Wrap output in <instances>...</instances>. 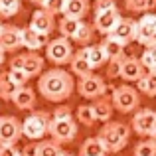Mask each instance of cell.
I'll return each instance as SVG.
<instances>
[{
	"label": "cell",
	"mask_w": 156,
	"mask_h": 156,
	"mask_svg": "<svg viewBox=\"0 0 156 156\" xmlns=\"http://www.w3.org/2000/svg\"><path fill=\"white\" fill-rule=\"evenodd\" d=\"M75 89V81H73L71 73L65 71L61 67H53L48 71L40 73L38 79V91L42 97L51 103H61V101L69 99Z\"/></svg>",
	"instance_id": "cell-1"
},
{
	"label": "cell",
	"mask_w": 156,
	"mask_h": 156,
	"mask_svg": "<svg viewBox=\"0 0 156 156\" xmlns=\"http://www.w3.org/2000/svg\"><path fill=\"white\" fill-rule=\"evenodd\" d=\"M130 133H133V129H130V125H126V122L107 121L97 136L103 142L107 152L115 154V152H121L126 146V142H129V138H130Z\"/></svg>",
	"instance_id": "cell-2"
},
{
	"label": "cell",
	"mask_w": 156,
	"mask_h": 156,
	"mask_svg": "<svg viewBox=\"0 0 156 156\" xmlns=\"http://www.w3.org/2000/svg\"><path fill=\"white\" fill-rule=\"evenodd\" d=\"M50 121L51 115H48L46 111H34L22 121V136L30 140H42L50 130Z\"/></svg>",
	"instance_id": "cell-3"
},
{
	"label": "cell",
	"mask_w": 156,
	"mask_h": 156,
	"mask_svg": "<svg viewBox=\"0 0 156 156\" xmlns=\"http://www.w3.org/2000/svg\"><path fill=\"white\" fill-rule=\"evenodd\" d=\"M111 103H113V107L119 113L126 115V113H133L134 109H138V105H140V95H138L136 87L119 85V87H113Z\"/></svg>",
	"instance_id": "cell-4"
},
{
	"label": "cell",
	"mask_w": 156,
	"mask_h": 156,
	"mask_svg": "<svg viewBox=\"0 0 156 156\" xmlns=\"http://www.w3.org/2000/svg\"><path fill=\"white\" fill-rule=\"evenodd\" d=\"M48 134H50L51 140H55L57 144H69V142H73L75 136H77V121L73 119V115L71 117L51 119Z\"/></svg>",
	"instance_id": "cell-5"
},
{
	"label": "cell",
	"mask_w": 156,
	"mask_h": 156,
	"mask_svg": "<svg viewBox=\"0 0 156 156\" xmlns=\"http://www.w3.org/2000/svg\"><path fill=\"white\" fill-rule=\"evenodd\" d=\"M71 55H73L71 40L63 38V36H59V38H55V40H50V42L46 44V57H48V61H51L53 65H57V67L69 63Z\"/></svg>",
	"instance_id": "cell-6"
},
{
	"label": "cell",
	"mask_w": 156,
	"mask_h": 156,
	"mask_svg": "<svg viewBox=\"0 0 156 156\" xmlns=\"http://www.w3.org/2000/svg\"><path fill=\"white\" fill-rule=\"evenodd\" d=\"M44 57L40 55L38 51H30L28 50L26 53H18L10 59V67L12 69H22L28 77H36L44 71Z\"/></svg>",
	"instance_id": "cell-7"
},
{
	"label": "cell",
	"mask_w": 156,
	"mask_h": 156,
	"mask_svg": "<svg viewBox=\"0 0 156 156\" xmlns=\"http://www.w3.org/2000/svg\"><path fill=\"white\" fill-rule=\"evenodd\" d=\"M130 129L144 138L156 136V111L152 109H138L130 121Z\"/></svg>",
	"instance_id": "cell-8"
},
{
	"label": "cell",
	"mask_w": 156,
	"mask_h": 156,
	"mask_svg": "<svg viewBox=\"0 0 156 156\" xmlns=\"http://www.w3.org/2000/svg\"><path fill=\"white\" fill-rule=\"evenodd\" d=\"M77 91H79L81 97H85V99H97V97H103L107 91H109V87H107L105 79L99 75H95V73H89V75H83L79 77V83H77Z\"/></svg>",
	"instance_id": "cell-9"
},
{
	"label": "cell",
	"mask_w": 156,
	"mask_h": 156,
	"mask_svg": "<svg viewBox=\"0 0 156 156\" xmlns=\"http://www.w3.org/2000/svg\"><path fill=\"white\" fill-rule=\"evenodd\" d=\"M22 138V121L12 115L0 117V144H16Z\"/></svg>",
	"instance_id": "cell-10"
},
{
	"label": "cell",
	"mask_w": 156,
	"mask_h": 156,
	"mask_svg": "<svg viewBox=\"0 0 156 156\" xmlns=\"http://www.w3.org/2000/svg\"><path fill=\"white\" fill-rule=\"evenodd\" d=\"M156 40V14H142L136 20V36L134 42L140 46H148L150 42Z\"/></svg>",
	"instance_id": "cell-11"
},
{
	"label": "cell",
	"mask_w": 156,
	"mask_h": 156,
	"mask_svg": "<svg viewBox=\"0 0 156 156\" xmlns=\"http://www.w3.org/2000/svg\"><path fill=\"white\" fill-rule=\"evenodd\" d=\"M121 20V12H119V8H109V10H101V12H95V22H93V28H95V32H99V34H111L113 32V28L117 26V22Z\"/></svg>",
	"instance_id": "cell-12"
},
{
	"label": "cell",
	"mask_w": 156,
	"mask_h": 156,
	"mask_svg": "<svg viewBox=\"0 0 156 156\" xmlns=\"http://www.w3.org/2000/svg\"><path fill=\"white\" fill-rule=\"evenodd\" d=\"M144 73H146V69H144V65L140 63L138 57L130 55V57H122V59H121V73H119L121 79L129 81V83H130V81L136 83Z\"/></svg>",
	"instance_id": "cell-13"
},
{
	"label": "cell",
	"mask_w": 156,
	"mask_h": 156,
	"mask_svg": "<svg viewBox=\"0 0 156 156\" xmlns=\"http://www.w3.org/2000/svg\"><path fill=\"white\" fill-rule=\"evenodd\" d=\"M30 28L44 36H50L53 30H55V18L53 14H50L48 10L44 8H38V10L32 14V20H30Z\"/></svg>",
	"instance_id": "cell-14"
},
{
	"label": "cell",
	"mask_w": 156,
	"mask_h": 156,
	"mask_svg": "<svg viewBox=\"0 0 156 156\" xmlns=\"http://www.w3.org/2000/svg\"><path fill=\"white\" fill-rule=\"evenodd\" d=\"M0 48L4 51H16L18 48H22V34H20L18 26L12 24H4L2 32H0Z\"/></svg>",
	"instance_id": "cell-15"
},
{
	"label": "cell",
	"mask_w": 156,
	"mask_h": 156,
	"mask_svg": "<svg viewBox=\"0 0 156 156\" xmlns=\"http://www.w3.org/2000/svg\"><path fill=\"white\" fill-rule=\"evenodd\" d=\"M111 34H113L117 40H121L125 46L130 44V42H134V36H136V20L122 18V16H121V20L117 22V26L113 28Z\"/></svg>",
	"instance_id": "cell-16"
},
{
	"label": "cell",
	"mask_w": 156,
	"mask_h": 156,
	"mask_svg": "<svg viewBox=\"0 0 156 156\" xmlns=\"http://www.w3.org/2000/svg\"><path fill=\"white\" fill-rule=\"evenodd\" d=\"M10 101L14 103L16 109L30 111V109H34V105H36V91L32 87H28V85H22V87L16 89V93L12 95Z\"/></svg>",
	"instance_id": "cell-17"
},
{
	"label": "cell",
	"mask_w": 156,
	"mask_h": 156,
	"mask_svg": "<svg viewBox=\"0 0 156 156\" xmlns=\"http://www.w3.org/2000/svg\"><path fill=\"white\" fill-rule=\"evenodd\" d=\"M20 34H22V48H28L30 51H38L40 48H46V44L50 42L48 36L40 34V32L28 28H20Z\"/></svg>",
	"instance_id": "cell-18"
},
{
	"label": "cell",
	"mask_w": 156,
	"mask_h": 156,
	"mask_svg": "<svg viewBox=\"0 0 156 156\" xmlns=\"http://www.w3.org/2000/svg\"><path fill=\"white\" fill-rule=\"evenodd\" d=\"M69 65H71V73L77 77H83V75H89L93 73L91 65L87 61V55H85V46L81 48L79 51H73L71 59H69Z\"/></svg>",
	"instance_id": "cell-19"
},
{
	"label": "cell",
	"mask_w": 156,
	"mask_h": 156,
	"mask_svg": "<svg viewBox=\"0 0 156 156\" xmlns=\"http://www.w3.org/2000/svg\"><path fill=\"white\" fill-rule=\"evenodd\" d=\"M93 113H95V121H101V122H107L111 121V117H113V111L115 107L111 103V99H107V97H97V99H93Z\"/></svg>",
	"instance_id": "cell-20"
},
{
	"label": "cell",
	"mask_w": 156,
	"mask_h": 156,
	"mask_svg": "<svg viewBox=\"0 0 156 156\" xmlns=\"http://www.w3.org/2000/svg\"><path fill=\"white\" fill-rule=\"evenodd\" d=\"M101 46H103L109 59H121V57H125V44L121 40H117L113 34H107L105 40L101 42Z\"/></svg>",
	"instance_id": "cell-21"
},
{
	"label": "cell",
	"mask_w": 156,
	"mask_h": 156,
	"mask_svg": "<svg viewBox=\"0 0 156 156\" xmlns=\"http://www.w3.org/2000/svg\"><path fill=\"white\" fill-rule=\"evenodd\" d=\"M89 12V0H65L63 6V16L75 20H83Z\"/></svg>",
	"instance_id": "cell-22"
},
{
	"label": "cell",
	"mask_w": 156,
	"mask_h": 156,
	"mask_svg": "<svg viewBox=\"0 0 156 156\" xmlns=\"http://www.w3.org/2000/svg\"><path fill=\"white\" fill-rule=\"evenodd\" d=\"M85 55H87V61H89L93 71L103 67L107 61H109V57H107V53H105L101 44H97V46H85Z\"/></svg>",
	"instance_id": "cell-23"
},
{
	"label": "cell",
	"mask_w": 156,
	"mask_h": 156,
	"mask_svg": "<svg viewBox=\"0 0 156 156\" xmlns=\"http://www.w3.org/2000/svg\"><path fill=\"white\" fill-rule=\"evenodd\" d=\"M109 152L105 150L103 142L99 140V136H91L87 140H83L79 148V156H107Z\"/></svg>",
	"instance_id": "cell-24"
},
{
	"label": "cell",
	"mask_w": 156,
	"mask_h": 156,
	"mask_svg": "<svg viewBox=\"0 0 156 156\" xmlns=\"http://www.w3.org/2000/svg\"><path fill=\"white\" fill-rule=\"evenodd\" d=\"M61 144L55 140H40L34 144V156H61Z\"/></svg>",
	"instance_id": "cell-25"
},
{
	"label": "cell",
	"mask_w": 156,
	"mask_h": 156,
	"mask_svg": "<svg viewBox=\"0 0 156 156\" xmlns=\"http://www.w3.org/2000/svg\"><path fill=\"white\" fill-rule=\"evenodd\" d=\"M136 91L148 97H156V71H146L136 81Z\"/></svg>",
	"instance_id": "cell-26"
},
{
	"label": "cell",
	"mask_w": 156,
	"mask_h": 156,
	"mask_svg": "<svg viewBox=\"0 0 156 156\" xmlns=\"http://www.w3.org/2000/svg\"><path fill=\"white\" fill-rule=\"evenodd\" d=\"M93 34H95V28H93V24H87V22H83V20H81L77 32L73 34V38H71V42L79 44V46H87V44H91Z\"/></svg>",
	"instance_id": "cell-27"
},
{
	"label": "cell",
	"mask_w": 156,
	"mask_h": 156,
	"mask_svg": "<svg viewBox=\"0 0 156 156\" xmlns=\"http://www.w3.org/2000/svg\"><path fill=\"white\" fill-rule=\"evenodd\" d=\"M16 89H18V85L10 79L8 71L0 73V99H2V101H10L12 95L16 93Z\"/></svg>",
	"instance_id": "cell-28"
},
{
	"label": "cell",
	"mask_w": 156,
	"mask_h": 156,
	"mask_svg": "<svg viewBox=\"0 0 156 156\" xmlns=\"http://www.w3.org/2000/svg\"><path fill=\"white\" fill-rule=\"evenodd\" d=\"M79 22H81V20L69 18V16H63V18L57 22V30H59V34L63 36V38L71 40V38H73V34L77 32V28H79Z\"/></svg>",
	"instance_id": "cell-29"
},
{
	"label": "cell",
	"mask_w": 156,
	"mask_h": 156,
	"mask_svg": "<svg viewBox=\"0 0 156 156\" xmlns=\"http://www.w3.org/2000/svg\"><path fill=\"white\" fill-rule=\"evenodd\" d=\"M138 59L144 65L146 71H156V40L146 46V50L142 51V55L138 57Z\"/></svg>",
	"instance_id": "cell-30"
},
{
	"label": "cell",
	"mask_w": 156,
	"mask_h": 156,
	"mask_svg": "<svg viewBox=\"0 0 156 156\" xmlns=\"http://www.w3.org/2000/svg\"><path fill=\"white\" fill-rule=\"evenodd\" d=\"M126 10L134 12V14H144L156 8V0H126L125 2Z\"/></svg>",
	"instance_id": "cell-31"
},
{
	"label": "cell",
	"mask_w": 156,
	"mask_h": 156,
	"mask_svg": "<svg viewBox=\"0 0 156 156\" xmlns=\"http://www.w3.org/2000/svg\"><path fill=\"white\" fill-rule=\"evenodd\" d=\"M75 121L81 122L85 126H93L95 125V113H93L91 105H79L75 111Z\"/></svg>",
	"instance_id": "cell-32"
},
{
	"label": "cell",
	"mask_w": 156,
	"mask_h": 156,
	"mask_svg": "<svg viewBox=\"0 0 156 156\" xmlns=\"http://www.w3.org/2000/svg\"><path fill=\"white\" fill-rule=\"evenodd\" d=\"M22 10V0H0V16L12 18Z\"/></svg>",
	"instance_id": "cell-33"
},
{
	"label": "cell",
	"mask_w": 156,
	"mask_h": 156,
	"mask_svg": "<svg viewBox=\"0 0 156 156\" xmlns=\"http://www.w3.org/2000/svg\"><path fill=\"white\" fill-rule=\"evenodd\" d=\"M134 156H156V140L154 138H146V140H140L136 146H134Z\"/></svg>",
	"instance_id": "cell-34"
},
{
	"label": "cell",
	"mask_w": 156,
	"mask_h": 156,
	"mask_svg": "<svg viewBox=\"0 0 156 156\" xmlns=\"http://www.w3.org/2000/svg\"><path fill=\"white\" fill-rule=\"evenodd\" d=\"M63 6H65V0H46L42 8L48 10L50 14H63Z\"/></svg>",
	"instance_id": "cell-35"
},
{
	"label": "cell",
	"mask_w": 156,
	"mask_h": 156,
	"mask_svg": "<svg viewBox=\"0 0 156 156\" xmlns=\"http://www.w3.org/2000/svg\"><path fill=\"white\" fill-rule=\"evenodd\" d=\"M8 75H10V79L14 81L18 87H22V85H26L28 81H30V77L26 75V73L22 71V69H12L10 67V71H8Z\"/></svg>",
	"instance_id": "cell-36"
},
{
	"label": "cell",
	"mask_w": 156,
	"mask_h": 156,
	"mask_svg": "<svg viewBox=\"0 0 156 156\" xmlns=\"http://www.w3.org/2000/svg\"><path fill=\"white\" fill-rule=\"evenodd\" d=\"M121 59H109L107 61V77H111V79L119 77V73H121Z\"/></svg>",
	"instance_id": "cell-37"
},
{
	"label": "cell",
	"mask_w": 156,
	"mask_h": 156,
	"mask_svg": "<svg viewBox=\"0 0 156 156\" xmlns=\"http://www.w3.org/2000/svg\"><path fill=\"white\" fill-rule=\"evenodd\" d=\"M117 6V0H95V12L109 10V8Z\"/></svg>",
	"instance_id": "cell-38"
},
{
	"label": "cell",
	"mask_w": 156,
	"mask_h": 156,
	"mask_svg": "<svg viewBox=\"0 0 156 156\" xmlns=\"http://www.w3.org/2000/svg\"><path fill=\"white\" fill-rule=\"evenodd\" d=\"M20 150L16 144H0V156H18Z\"/></svg>",
	"instance_id": "cell-39"
},
{
	"label": "cell",
	"mask_w": 156,
	"mask_h": 156,
	"mask_svg": "<svg viewBox=\"0 0 156 156\" xmlns=\"http://www.w3.org/2000/svg\"><path fill=\"white\" fill-rule=\"evenodd\" d=\"M61 117H71V109L69 107H57L55 111H53V115H51V119H61Z\"/></svg>",
	"instance_id": "cell-40"
},
{
	"label": "cell",
	"mask_w": 156,
	"mask_h": 156,
	"mask_svg": "<svg viewBox=\"0 0 156 156\" xmlns=\"http://www.w3.org/2000/svg\"><path fill=\"white\" fill-rule=\"evenodd\" d=\"M4 57H6V51L0 48V67H2V63H4Z\"/></svg>",
	"instance_id": "cell-41"
},
{
	"label": "cell",
	"mask_w": 156,
	"mask_h": 156,
	"mask_svg": "<svg viewBox=\"0 0 156 156\" xmlns=\"http://www.w3.org/2000/svg\"><path fill=\"white\" fill-rule=\"evenodd\" d=\"M30 2H32V4H36V6H40V8H42L46 0H30Z\"/></svg>",
	"instance_id": "cell-42"
},
{
	"label": "cell",
	"mask_w": 156,
	"mask_h": 156,
	"mask_svg": "<svg viewBox=\"0 0 156 156\" xmlns=\"http://www.w3.org/2000/svg\"><path fill=\"white\" fill-rule=\"evenodd\" d=\"M61 156H73V154H69V152H63V154H61Z\"/></svg>",
	"instance_id": "cell-43"
},
{
	"label": "cell",
	"mask_w": 156,
	"mask_h": 156,
	"mask_svg": "<svg viewBox=\"0 0 156 156\" xmlns=\"http://www.w3.org/2000/svg\"><path fill=\"white\" fill-rule=\"evenodd\" d=\"M2 26H4V24H2V22H0V32H2Z\"/></svg>",
	"instance_id": "cell-44"
},
{
	"label": "cell",
	"mask_w": 156,
	"mask_h": 156,
	"mask_svg": "<svg viewBox=\"0 0 156 156\" xmlns=\"http://www.w3.org/2000/svg\"><path fill=\"white\" fill-rule=\"evenodd\" d=\"M18 156H26V154H22V152H20V154H18Z\"/></svg>",
	"instance_id": "cell-45"
},
{
	"label": "cell",
	"mask_w": 156,
	"mask_h": 156,
	"mask_svg": "<svg viewBox=\"0 0 156 156\" xmlns=\"http://www.w3.org/2000/svg\"><path fill=\"white\" fill-rule=\"evenodd\" d=\"M113 156H119V152H115V154H113Z\"/></svg>",
	"instance_id": "cell-46"
},
{
	"label": "cell",
	"mask_w": 156,
	"mask_h": 156,
	"mask_svg": "<svg viewBox=\"0 0 156 156\" xmlns=\"http://www.w3.org/2000/svg\"><path fill=\"white\" fill-rule=\"evenodd\" d=\"M154 140H156V136H154Z\"/></svg>",
	"instance_id": "cell-47"
}]
</instances>
